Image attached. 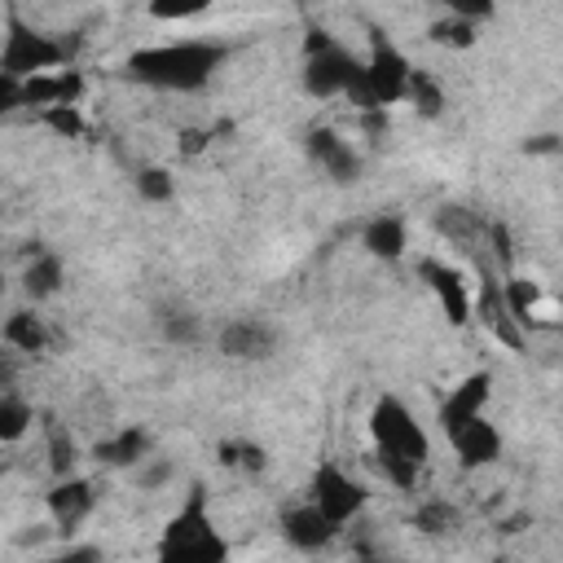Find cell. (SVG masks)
<instances>
[{"instance_id": "35", "label": "cell", "mask_w": 563, "mask_h": 563, "mask_svg": "<svg viewBox=\"0 0 563 563\" xmlns=\"http://www.w3.org/2000/svg\"><path fill=\"white\" fill-rule=\"evenodd\" d=\"M550 150H559V136H528L523 141V154H550Z\"/></svg>"}, {"instance_id": "4", "label": "cell", "mask_w": 563, "mask_h": 563, "mask_svg": "<svg viewBox=\"0 0 563 563\" xmlns=\"http://www.w3.org/2000/svg\"><path fill=\"white\" fill-rule=\"evenodd\" d=\"M409 75H413L409 57H405L391 40H383V35L374 31L369 62H361V75H356V84L347 88V97H352V106H356L361 114H365V110H387V106H396V101L409 97Z\"/></svg>"}, {"instance_id": "25", "label": "cell", "mask_w": 563, "mask_h": 563, "mask_svg": "<svg viewBox=\"0 0 563 563\" xmlns=\"http://www.w3.org/2000/svg\"><path fill=\"white\" fill-rule=\"evenodd\" d=\"M405 101H413V110L427 114V119H435V114L444 110V92H440V84H435L431 75H422V70L409 75V97H405Z\"/></svg>"}, {"instance_id": "34", "label": "cell", "mask_w": 563, "mask_h": 563, "mask_svg": "<svg viewBox=\"0 0 563 563\" xmlns=\"http://www.w3.org/2000/svg\"><path fill=\"white\" fill-rule=\"evenodd\" d=\"M330 44H339V40L330 31H321V26H312L308 40H303V53H317V48H330Z\"/></svg>"}, {"instance_id": "10", "label": "cell", "mask_w": 563, "mask_h": 563, "mask_svg": "<svg viewBox=\"0 0 563 563\" xmlns=\"http://www.w3.org/2000/svg\"><path fill=\"white\" fill-rule=\"evenodd\" d=\"M282 537H286L295 550L312 554V550H325V545L339 537V523L308 497V501H299V506H290V510L282 515Z\"/></svg>"}, {"instance_id": "11", "label": "cell", "mask_w": 563, "mask_h": 563, "mask_svg": "<svg viewBox=\"0 0 563 563\" xmlns=\"http://www.w3.org/2000/svg\"><path fill=\"white\" fill-rule=\"evenodd\" d=\"M444 435H449V444H453V453H457V462L466 471L493 466L501 457V431L488 422V413H479V418H471V422H462V427H453Z\"/></svg>"}, {"instance_id": "20", "label": "cell", "mask_w": 563, "mask_h": 563, "mask_svg": "<svg viewBox=\"0 0 563 563\" xmlns=\"http://www.w3.org/2000/svg\"><path fill=\"white\" fill-rule=\"evenodd\" d=\"M31 422H35V409H31L13 387H4V391H0V440H4V444L22 440V435L31 431Z\"/></svg>"}, {"instance_id": "33", "label": "cell", "mask_w": 563, "mask_h": 563, "mask_svg": "<svg viewBox=\"0 0 563 563\" xmlns=\"http://www.w3.org/2000/svg\"><path fill=\"white\" fill-rule=\"evenodd\" d=\"M488 238H493V246H497V260H501V264H510V260H515V246H510L506 224H493V229H488Z\"/></svg>"}, {"instance_id": "1", "label": "cell", "mask_w": 563, "mask_h": 563, "mask_svg": "<svg viewBox=\"0 0 563 563\" xmlns=\"http://www.w3.org/2000/svg\"><path fill=\"white\" fill-rule=\"evenodd\" d=\"M229 62L224 40H172L136 48L123 62V79L158 88V92H198L211 84V75Z\"/></svg>"}, {"instance_id": "12", "label": "cell", "mask_w": 563, "mask_h": 563, "mask_svg": "<svg viewBox=\"0 0 563 563\" xmlns=\"http://www.w3.org/2000/svg\"><path fill=\"white\" fill-rule=\"evenodd\" d=\"M303 150H308V158H312L330 180H339V185H347V180L361 176V154H356L334 128H312L308 141H303Z\"/></svg>"}, {"instance_id": "21", "label": "cell", "mask_w": 563, "mask_h": 563, "mask_svg": "<svg viewBox=\"0 0 563 563\" xmlns=\"http://www.w3.org/2000/svg\"><path fill=\"white\" fill-rule=\"evenodd\" d=\"M220 462H224L229 471L260 475V471L268 466V453H264V444H255V440H224V444H220Z\"/></svg>"}, {"instance_id": "24", "label": "cell", "mask_w": 563, "mask_h": 563, "mask_svg": "<svg viewBox=\"0 0 563 563\" xmlns=\"http://www.w3.org/2000/svg\"><path fill=\"white\" fill-rule=\"evenodd\" d=\"M431 44H440V48H471L475 44V22L449 13V18L431 22Z\"/></svg>"}, {"instance_id": "8", "label": "cell", "mask_w": 563, "mask_h": 563, "mask_svg": "<svg viewBox=\"0 0 563 563\" xmlns=\"http://www.w3.org/2000/svg\"><path fill=\"white\" fill-rule=\"evenodd\" d=\"M418 277L431 286V295L440 299V312L444 321L453 325H466L471 312H475V299L466 290V277L453 268V264H440V260H418Z\"/></svg>"}, {"instance_id": "29", "label": "cell", "mask_w": 563, "mask_h": 563, "mask_svg": "<svg viewBox=\"0 0 563 563\" xmlns=\"http://www.w3.org/2000/svg\"><path fill=\"white\" fill-rule=\"evenodd\" d=\"M48 462H53V475H70V466H75V440L57 427L48 431Z\"/></svg>"}, {"instance_id": "23", "label": "cell", "mask_w": 563, "mask_h": 563, "mask_svg": "<svg viewBox=\"0 0 563 563\" xmlns=\"http://www.w3.org/2000/svg\"><path fill=\"white\" fill-rule=\"evenodd\" d=\"M136 198L141 202H172L176 198V176L167 167H158V163L141 167L136 172Z\"/></svg>"}, {"instance_id": "31", "label": "cell", "mask_w": 563, "mask_h": 563, "mask_svg": "<svg viewBox=\"0 0 563 563\" xmlns=\"http://www.w3.org/2000/svg\"><path fill=\"white\" fill-rule=\"evenodd\" d=\"M422 532H444L449 523H453V510L444 506V501H427L422 510H418V519H413Z\"/></svg>"}, {"instance_id": "26", "label": "cell", "mask_w": 563, "mask_h": 563, "mask_svg": "<svg viewBox=\"0 0 563 563\" xmlns=\"http://www.w3.org/2000/svg\"><path fill=\"white\" fill-rule=\"evenodd\" d=\"M501 290H506V312H510L519 325H532V303H537L541 290H537L532 282H523V277H506Z\"/></svg>"}, {"instance_id": "14", "label": "cell", "mask_w": 563, "mask_h": 563, "mask_svg": "<svg viewBox=\"0 0 563 563\" xmlns=\"http://www.w3.org/2000/svg\"><path fill=\"white\" fill-rule=\"evenodd\" d=\"M488 396H493V374H488V369L466 374V378L440 400V431H453V427L479 418V413L488 409Z\"/></svg>"}, {"instance_id": "16", "label": "cell", "mask_w": 563, "mask_h": 563, "mask_svg": "<svg viewBox=\"0 0 563 563\" xmlns=\"http://www.w3.org/2000/svg\"><path fill=\"white\" fill-rule=\"evenodd\" d=\"M92 457L101 466H141L150 457V431L145 427H119L114 435L97 440Z\"/></svg>"}, {"instance_id": "18", "label": "cell", "mask_w": 563, "mask_h": 563, "mask_svg": "<svg viewBox=\"0 0 563 563\" xmlns=\"http://www.w3.org/2000/svg\"><path fill=\"white\" fill-rule=\"evenodd\" d=\"M22 290H26L31 299H48V295H57V290H62V255L35 246V255H31L26 273H22Z\"/></svg>"}, {"instance_id": "7", "label": "cell", "mask_w": 563, "mask_h": 563, "mask_svg": "<svg viewBox=\"0 0 563 563\" xmlns=\"http://www.w3.org/2000/svg\"><path fill=\"white\" fill-rule=\"evenodd\" d=\"M308 497L343 528V523H352L361 510H365V484L361 479H352L343 466H334V462H321L317 471H312V484H308Z\"/></svg>"}, {"instance_id": "27", "label": "cell", "mask_w": 563, "mask_h": 563, "mask_svg": "<svg viewBox=\"0 0 563 563\" xmlns=\"http://www.w3.org/2000/svg\"><path fill=\"white\" fill-rule=\"evenodd\" d=\"M216 0H150V18L154 22H189L198 13H207Z\"/></svg>"}, {"instance_id": "9", "label": "cell", "mask_w": 563, "mask_h": 563, "mask_svg": "<svg viewBox=\"0 0 563 563\" xmlns=\"http://www.w3.org/2000/svg\"><path fill=\"white\" fill-rule=\"evenodd\" d=\"M216 347H220V356H229V361H268V356L277 352V330H273L268 321H260V317H233V321L220 330Z\"/></svg>"}, {"instance_id": "36", "label": "cell", "mask_w": 563, "mask_h": 563, "mask_svg": "<svg viewBox=\"0 0 563 563\" xmlns=\"http://www.w3.org/2000/svg\"><path fill=\"white\" fill-rule=\"evenodd\" d=\"M62 559H66V563H79V559H101V550H97V545H75V550H66Z\"/></svg>"}, {"instance_id": "19", "label": "cell", "mask_w": 563, "mask_h": 563, "mask_svg": "<svg viewBox=\"0 0 563 563\" xmlns=\"http://www.w3.org/2000/svg\"><path fill=\"white\" fill-rule=\"evenodd\" d=\"M4 343L18 347V352H44V347H48V325H44V317H35V312H26V308L9 312V321H4Z\"/></svg>"}, {"instance_id": "15", "label": "cell", "mask_w": 563, "mask_h": 563, "mask_svg": "<svg viewBox=\"0 0 563 563\" xmlns=\"http://www.w3.org/2000/svg\"><path fill=\"white\" fill-rule=\"evenodd\" d=\"M84 97V75L75 66H57V70H40L31 79H22V106H75Z\"/></svg>"}, {"instance_id": "6", "label": "cell", "mask_w": 563, "mask_h": 563, "mask_svg": "<svg viewBox=\"0 0 563 563\" xmlns=\"http://www.w3.org/2000/svg\"><path fill=\"white\" fill-rule=\"evenodd\" d=\"M361 75V62L343 48V44H330V48H317V53H303V92L308 97H347V88L356 84Z\"/></svg>"}, {"instance_id": "28", "label": "cell", "mask_w": 563, "mask_h": 563, "mask_svg": "<svg viewBox=\"0 0 563 563\" xmlns=\"http://www.w3.org/2000/svg\"><path fill=\"white\" fill-rule=\"evenodd\" d=\"M40 123L44 128H53L57 136H79L84 132V119H79V110L75 106H48V110H40Z\"/></svg>"}, {"instance_id": "32", "label": "cell", "mask_w": 563, "mask_h": 563, "mask_svg": "<svg viewBox=\"0 0 563 563\" xmlns=\"http://www.w3.org/2000/svg\"><path fill=\"white\" fill-rule=\"evenodd\" d=\"M449 13H457V18H471V22H479V18H488L493 13V0H440Z\"/></svg>"}, {"instance_id": "5", "label": "cell", "mask_w": 563, "mask_h": 563, "mask_svg": "<svg viewBox=\"0 0 563 563\" xmlns=\"http://www.w3.org/2000/svg\"><path fill=\"white\" fill-rule=\"evenodd\" d=\"M66 66V48L53 35L31 31L26 22H18L13 13L4 18V48H0V75L13 79H31L40 70H57Z\"/></svg>"}, {"instance_id": "13", "label": "cell", "mask_w": 563, "mask_h": 563, "mask_svg": "<svg viewBox=\"0 0 563 563\" xmlns=\"http://www.w3.org/2000/svg\"><path fill=\"white\" fill-rule=\"evenodd\" d=\"M44 501H48L53 523H57L62 532H75V528L92 515L97 493H92V479H84V475H57V484L48 488Z\"/></svg>"}, {"instance_id": "22", "label": "cell", "mask_w": 563, "mask_h": 563, "mask_svg": "<svg viewBox=\"0 0 563 563\" xmlns=\"http://www.w3.org/2000/svg\"><path fill=\"white\" fill-rule=\"evenodd\" d=\"M158 330H163V339H167V343H198L202 321H198L189 308L167 303V308H158Z\"/></svg>"}, {"instance_id": "3", "label": "cell", "mask_w": 563, "mask_h": 563, "mask_svg": "<svg viewBox=\"0 0 563 563\" xmlns=\"http://www.w3.org/2000/svg\"><path fill=\"white\" fill-rule=\"evenodd\" d=\"M158 559H167V563H224L229 559V541L211 523L202 484H194L185 493V501L176 506V515L167 519L163 541H158Z\"/></svg>"}, {"instance_id": "30", "label": "cell", "mask_w": 563, "mask_h": 563, "mask_svg": "<svg viewBox=\"0 0 563 563\" xmlns=\"http://www.w3.org/2000/svg\"><path fill=\"white\" fill-rule=\"evenodd\" d=\"M172 479V466L167 462H158V457H145L141 466H136V484L145 488V493H154V488H163Z\"/></svg>"}, {"instance_id": "17", "label": "cell", "mask_w": 563, "mask_h": 563, "mask_svg": "<svg viewBox=\"0 0 563 563\" xmlns=\"http://www.w3.org/2000/svg\"><path fill=\"white\" fill-rule=\"evenodd\" d=\"M361 246H365L374 260H400L405 246H409V229H405V220H400L396 211H383V216H374V220L361 229Z\"/></svg>"}, {"instance_id": "2", "label": "cell", "mask_w": 563, "mask_h": 563, "mask_svg": "<svg viewBox=\"0 0 563 563\" xmlns=\"http://www.w3.org/2000/svg\"><path fill=\"white\" fill-rule=\"evenodd\" d=\"M369 440H374V462L378 471L396 484V488H413L427 457H431V440L422 431V422L413 418V409L400 396H378L369 409Z\"/></svg>"}]
</instances>
